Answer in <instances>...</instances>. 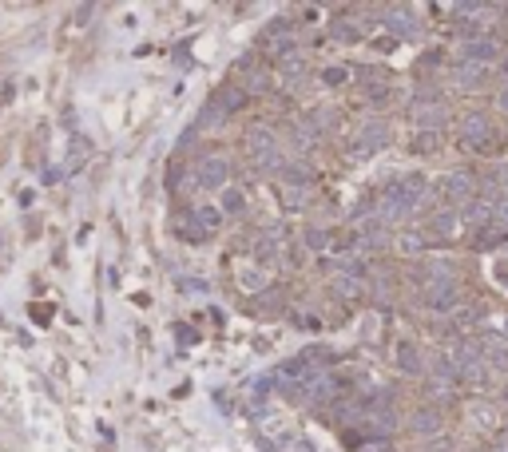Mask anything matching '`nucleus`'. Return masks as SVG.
I'll return each mask as SVG.
<instances>
[{"instance_id":"obj_1","label":"nucleus","mask_w":508,"mask_h":452,"mask_svg":"<svg viewBox=\"0 0 508 452\" xmlns=\"http://www.w3.org/2000/svg\"><path fill=\"white\" fill-rule=\"evenodd\" d=\"M421 198H425V179L421 175H405V179H397V183L385 187V195H382V214L385 222H397V219H405L413 207H421Z\"/></svg>"},{"instance_id":"obj_2","label":"nucleus","mask_w":508,"mask_h":452,"mask_svg":"<svg viewBox=\"0 0 508 452\" xmlns=\"http://www.w3.org/2000/svg\"><path fill=\"white\" fill-rule=\"evenodd\" d=\"M247 147L254 163H259L262 171H282V151H278V139H274L266 127H250L247 131Z\"/></svg>"},{"instance_id":"obj_3","label":"nucleus","mask_w":508,"mask_h":452,"mask_svg":"<svg viewBox=\"0 0 508 452\" xmlns=\"http://www.w3.org/2000/svg\"><path fill=\"white\" fill-rule=\"evenodd\" d=\"M425 306L433 309V314H449V309H457L460 306L457 282H433V286L425 290Z\"/></svg>"},{"instance_id":"obj_4","label":"nucleus","mask_w":508,"mask_h":452,"mask_svg":"<svg viewBox=\"0 0 508 452\" xmlns=\"http://www.w3.org/2000/svg\"><path fill=\"white\" fill-rule=\"evenodd\" d=\"M242 108V92H238V87H223V92H215V99L211 103H207V111H203V127H207V123H219L226 115V111H238Z\"/></svg>"},{"instance_id":"obj_5","label":"nucleus","mask_w":508,"mask_h":452,"mask_svg":"<svg viewBox=\"0 0 508 452\" xmlns=\"http://www.w3.org/2000/svg\"><path fill=\"white\" fill-rule=\"evenodd\" d=\"M460 139H465V143H472L477 151H484V147L493 143V127H488V115H481V111L465 115V119H460Z\"/></svg>"},{"instance_id":"obj_6","label":"nucleus","mask_w":508,"mask_h":452,"mask_svg":"<svg viewBox=\"0 0 508 452\" xmlns=\"http://www.w3.org/2000/svg\"><path fill=\"white\" fill-rule=\"evenodd\" d=\"M226 175H231V167H226V159H219V155H211V159L198 163V187H207V191H219V187H226Z\"/></svg>"},{"instance_id":"obj_7","label":"nucleus","mask_w":508,"mask_h":452,"mask_svg":"<svg viewBox=\"0 0 508 452\" xmlns=\"http://www.w3.org/2000/svg\"><path fill=\"white\" fill-rule=\"evenodd\" d=\"M496 40H465L460 44V60L465 64H481V68H488V64L496 60Z\"/></svg>"},{"instance_id":"obj_8","label":"nucleus","mask_w":508,"mask_h":452,"mask_svg":"<svg viewBox=\"0 0 508 452\" xmlns=\"http://www.w3.org/2000/svg\"><path fill=\"white\" fill-rule=\"evenodd\" d=\"M445 103H441V99H417V103H413V123H417V127H441V123H445Z\"/></svg>"},{"instance_id":"obj_9","label":"nucleus","mask_w":508,"mask_h":452,"mask_svg":"<svg viewBox=\"0 0 508 452\" xmlns=\"http://www.w3.org/2000/svg\"><path fill=\"white\" fill-rule=\"evenodd\" d=\"M397 369H401V373H409V377L425 373V357H421V349H417L413 342H401V345H397Z\"/></svg>"},{"instance_id":"obj_10","label":"nucleus","mask_w":508,"mask_h":452,"mask_svg":"<svg viewBox=\"0 0 508 452\" xmlns=\"http://www.w3.org/2000/svg\"><path fill=\"white\" fill-rule=\"evenodd\" d=\"M385 28H389V32H393V36H417V24H413V13L409 8H389V13H385Z\"/></svg>"},{"instance_id":"obj_11","label":"nucleus","mask_w":508,"mask_h":452,"mask_svg":"<svg viewBox=\"0 0 508 452\" xmlns=\"http://www.w3.org/2000/svg\"><path fill=\"white\" fill-rule=\"evenodd\" d=\"M385 139H389V131H385V123H365V127H361V139H358V155H370V151H377V147L385 143Z\"/></svg>"},{"instance_id":"obj_12","label":"nucleus","mask_w":508,"mask_h":452,"mask_svg":"<svg viewBox=\"0 0 508 452\" xmlns=\"http://www.w3.org/2000/svg\"><path fill=\"white\" fill-rule=\"evenodd\" d=\"M445 195L453 198V203H465V198H472V175L453 171V175L445 179Z\"/></svg>"},{"instance_id":"obj_13","label":"nucleus","mask_w":508,"mask_h":452,"mask_svg":"<svg viewBox=\"0 0 508 452\" xmlns=\"http://www.w3.org/2000/svg\"><path fill=\"white\" fill-rule=\"evenodd\" d=\"M191 226L215 234L219 226H223V210H219V207H195V210H191Z\"/></svg>"},{"instance_id":"obj_14","label":"nucleus","mask_w":508,"mask_h":452,"mask_svg":"<svg viewBox=\"0 0 508 452\" xmlns=\"http://www.w3.org/2000/svg\"><path fill=\"white\" fill-rule=\"evenodd\" d=\"M413 432H421V437H433V432H441V416H437V409H417L413 413Z\"/></svg>"},{"instance_id":"obj_15","label":"nucleus","mask_w":508,"mask_h":452,"mask_svg":"<svg viewBox=\"0 0 508 452\" xmlns=\"http://www.w3.org/2000/svg\"><path fill=\"white\" fill-rule=\"evenodd\" d=\"M481 349H484V365H493L496 373H508V349L496 342V337H488Z\"/></svg>"},{"instance_id":"obj_16","label":"nucleus","mask_w":508,"mask_h":452,"mask_svg":"<svg viewBox=\"0 0 508 452\" xmlns=\"http://www.w3.org/2000/svg\"><path fill=\"white\" fill-rule=\"evenodd\" d=\"M282 64V72H286V80H290V87H298V80L306 75V60H302V52H294V56H286V60H278Z\"/></svg>"},{"instance_id":"obj_17","label":"nucleus","mask_w":508,"mask_h":452,"mask_svg":"<svg viewBox=\"0 0 508 452\" xmlns=\"http://www.w3.org/2000/svg\"><path fill=\"white\" fill-rule=\"evenodd\" d=\"M488 219H493V203H469L465 207V222H472V226H481Z\"/></svg>"},{"instance_id":"obj_18","label":"nucleus","mask_w":508,"mask_h":452,"mask_svg":"<svg viewBox=\"0 0 508 452\" xmlns=\"http://www.w3.org/2000/svg\"><path fill=\"white\" fill-rule=\"evenodd\" d=\"M481 75H484L481 64H465V60L457 64V80H460L465 87H477V80H481Z\"/></svg>"},{"instance_id":"obj_19","label":"nucleus","mask_w":508,"mask_h":452,"mask_svg":"<svg viewBox=\"0 0 508 452\" xmlns=\"http://www.w3.org/2000/svg\"><path fill=\"white\" fill-rule=\"evenodd\" d=\"M219 210L238 214V210H242V195H238V191H223V207H219Z\"/></svg>"},{"instance_id":"obj_20","label":"nucleus","mask_w":508,"mask_h":452,"mask_svg":"<svg viewBox=\"0 0 508 452\" xmlns=\"http://www.w3.org/2000/svg\"><path fill=\"white\" fill-rule=\"evenodd\" d=\"M334 286H338V293H346V298H354V293L361 290V282H358V278H342V274L334 278Z\"/></svg>"},{"instance_id":"obj_21","label":"nucleus","mask_w":508,"mask_h":452,"mask_svg":"<svg viewBox=\"0 0 508 452\" xmlns=\"http://www.w3.org/2000/svg\"><path fill=\"white\" fill-rule=\"evenodd\" d=\"M358 32H361V28L358 24H346V20H338V24H334V36L338 40H358Z\"/></svg>"},{"instance_id":"obj_22","label":"nucleus","mask_w":508,"mask_h":452,"mask_svg":"<svg viewBox=\"0 0 508 452\" xmlns=\"http://www.w3.org/2000/svg\"><path fill=\"white\" fill-rule=\"evenodd\" d=\"M421 234H405V238H401V250H405V254H421Z\"/></svg>"},{"instance_id":"obj_23","label":"nucleus","mask_w":508,"mask_h":452,"mask_svg":"<svg viewBox=\"0 0 508 452\" xmlns=\"http://www.w3.org/2000/svg\"><path fill=\"white\" fill-rule=\"evenodd\" d=\"M346 68H326V75H322V80H326V84H330V87H338V84H346Z\"/></svg>"},{"instance_id":"obj_24","label":"nucleus","mask_w":508,"mask_h":452,"mask_svg":"<svg viewBox=\"0 0 508 452\" xmlns=\"http://www.w3.org/2000/svg\"><path fill=\"white\" fill-rule=\"evenodd\" d=\"M493 222H500V226H508V198H500V203H493Z\"/></svg>"},{"instance_id":"obj_25","label":"nucleus","mask_w":508,"mask_h":452,"mask_svg":"<svg viewBox=\"0 0 508 452\" xmlns=\"http://www.w3.org/2000/svg\"><path fill=\"white\" fill-rule=\"evenodd\" d=\"M453 226H457V222H453V214H437V219H433V231L437 234H449Z\"/></svg>"},{"instance_id":"obj_26","label":"nucleus","mask_w":508,"mask_h":452,"mask_svg":"<svg viewBox=\"0 0 508 452\" xmlns=\"http://www.w3.org/2000/svg\"><path fill=\"white\" fill-rule=\"evenodd\" d=\"M358 452H393V449H389V440H365Z\"/></svg>"},{"instance_id":"obj_27","label":"nucleus","mask_w":508,"mask_h":452,"mask_svg":"<svg viewBox=\"0 0 508 452\" xmlns=\"http://www.w3.org/2000/svg\"><path fill=\"white\" fill-rule=\"evenodd\" d=\"M250 87H254V92H262V87H266V75H262V72H250Z\"/></svg>"},{"instance_id":"obj_28","label":"nucleus","mask_w":508,"mask_h":452,"mask_svg":"<svg viewBox=\"0 0 508 452\" xmlns=\"http://www.w3.org/2000/svg\"><path fill=\"white\" fill-rule=\"evenodd\" d=\"M421 151H437V135H433V131L421 135Z\"/></svg>"},{"instance_id":"obj_29","label":"nucleus","mask_w":508,"mask_h":452,"mask_svg":"<svg viewBox=\"0 0 508 452\" xmlns=\"http://www.w3.org/2000/svg\"><path fill=\"white\" fill-rule=\"evenodd\" d=\"M310 246H314V250H322V246H326L322 242V231H310Z\"/></svg>"},{"instance_id":"obj_30","label":"nucleus","mask_w":508,"mask_h":452,"mask_svg":"<svg viewBox=\"0 0 508 452\" xmlns=\"http://www.w3.org/2000/svg\"><path fill=\"white\" fill-rule=\"evenodd\" d=\"M496 108H500V111H505V115H508V87H505V92H500V96H496Z\"/></svg>"}]
</instances>
